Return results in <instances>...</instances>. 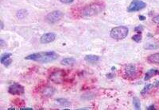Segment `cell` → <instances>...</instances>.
Wrapping results in <instances>:
<instances>
[{"label": "cell", "instance_id": "obj_22", "mask_svg": "<svg viewBox=\"0 0 159 110\" xmlns=\"http://www.w3.org/2000/svg\"><path fill=\"white\" fill-rule=\"evenodd\" d=\"M142 30H143V27L142 26H137L135 28V31L137 33H141L142 32Z\"/></svg>", "mask_w": 159, "mask_h": 110}, {"label": "cell", "instance_id": "obj_24", "mask_svg": "<svg viewBox=\"0 0 159 110\" xmlns=\"http://www.w3.org/2000/svg\"><path fill=\"white\" fill-rule=\"evenodd\" d=\"M11 62H12L11 59H8L7 60H6V61L4 62V64H4L6 67H8V66L11 64Z\"/></svg>", "mask_w": 159, "mask_h": 110}, {"label": "cell", "instance_id": "obj_11", "mask_svg": "<svg viewBox=\"0 0 159 110\" xmlns=\"http://www.w3.org/2000/svg\"><path fill=\"white\" fill-rule=\"evenodd\" d=\"M85 61H87L89 64H95L96 62L99 61L100 57L97 55H88L85 56Z\"/></svg>", "mask_w": 159, "mask_h": 110}, {"label": "cell", "instance_id": "obj_28", "mask_svg": "<svg viewBox=\"0 0 159 110\" xmlns=\"http://www.w3.org/2000/svg\"><path fill=\"white\" fill-rule=\"evenodd\" d=\"M159 86V81H158V82H156L154 84V86H155V87H158Z\"/></svg>", "mask_w": 159, "mask_h": 110}, {"label": "cell", "instance_id": "obj_20", "mask_svg": "<svg viewBox=\"0 0 159 110\" xmlns=\"http://www.w3.org/2000/svg\"><path fill=\"white\" fill-rule=\"evenodd\" d=\"M57 101L58 102L59 104H60L61 105H64V106H68V105H69V102H68L66 99L60 98V99H57Z\"/></svg>", "mask_w": 159, "mask_h": 110}, {"label": "cell", "instance_id": "obj_8", "mask_svg": "<svg viewBox=\"0 0 159 110\" xmlns=\"http://www.w3.org/2000/svg\"><path fill=\"white\" fill-rule=\"evenodd\" d=\"M56 39V34L53 33H48L43 35L41 38V43L42 44H49L53 42Z\"/></svg>", "mask_w": 159, "mask_h": 110}, {"label": "cell", "instance_id": "obj_23", "mask_svg": "<svg viewBox=\"0 0 159 110\" xmlns=\"http://www.w3.org/2000/svg\"><path fill=\"white\" fill-rule=\"evenodd\" d=\"M60 2L62 3H65V4H69V3H72V2L74 1V0H60Z\"/></svg>", "mask_w": 159, "mask_h": 110}, {"label": "cell", "instance_id": "obj_18", "mask_svg": "<svg viewBox=\"0 0 159 110\" xmlns=\"http://www.w3.org/2000/svg\"><path fill=\"white\" fill-rule=\"evenodd\" d=\"M12 55L11 53H4V54H2V56H1V64H4V62L6 60H7L8 59L11 58V56Z\"/></svg>", "mask_w": 159, "mask_h": 110}, {"label": "cell", "instance_id": "obj_7", "mask_svg": "<svg viewBox=\"0 0 159 110\" xmlns=\"http://www.w3.org/2000/svg\"><path fill=\"white\" fill-rule=\"evenodd\" d=\"M64 78V72L62 71H57L51 74L50 80L55 83H61Z\"/></svg>", "mask_w": 159, "mask_h": 110}, {"label": "cell", "instance_id": "obj_25", "mask_svg": "<svg viewBox=\"0 0 159 110\" xmlns=\"http://www.w3.org/2000/svg\"><path fill=\"white\" fill-rule=\"evenodd\" d=\"M153 21H154L156 24H159V16H157V17L154 18V19H153Z\"/></svg>", "mask_w": 159, "mask_h": 110}, {"label": "cell", "instance_id": "obj_14", "mask_svg": "<svg viewBox=\"0 0 159 110\" xmlns=\"http://www.w3.org/2000/svg\"><path fill=\"white\" fill-rule=\"evenodd\" d=\"M76 63V59L72 57H69V58H65L63 59L60 64L62 65H65V66H68V65H72Z\"/></svg>", "mask_w": 159, "mask_h": 110}, {"label": "cell", "instance_id": "obj_16", "mask_svg": "<svg viewBox=\"0 0 159 110\" xmlns=\"http://www.w3.org/2000/svg\"><path fill=\"white\" fill-rule=\"evenodd\" d=\"M133 104L134 106H135V109L138 110L141 109V103H140V101L138 97H134L133 98Z\"/></svg>", "mask_w": 159, "mask_h": 110}, {"label": "cell", "instance_id": "obj_21", "mask_svg": "<svg viewBox=\"0 0 159 110\" xmlns=\"http://www.w3.org/2000/svg\"><path fill=\"white\" fill-rule=\"evenodd\" d=\"M132 40H135V42H140L142 40V36L140 34H136V35L132 37Z\"/></svg>", "mask_w": 159, "mask_h": 110}, {"label": "cell", "instance_id": "obj_29", "mask_svg": "<svg viewBox=\"0 0 159 110\" xmlns=\"http://www.w3.org/2000/svg\"><path fill=\"white\" fill-rule=\"evenodd\" d=\"M147 109H148V110H150V109H154V105H150L149 107H148Z\"/></svg>", "mask_w": 159, "mask_h": 110}, {"label": "cell", "instance_id": "obj_1", "mask_svg": "<svg viewBox=\"0 0 159 110\" xmlns=\"http://www.w3.org/2000/svg\"><path fill=\"white\" fill-rule=\"evenodd\" d=\"M58 58V55L54 52H38V53H34L30 55L26 56L25 59H29V60H34L37 61L42 64L45 63L53 62Z\"/></svg>", "mask_w": 159, "mask_h": 110}, {"label": "cell", "instance_id": "obj_3", "mask_svg": "<svg viewBox=\"0 0 159 110\" xmlns=\"http://www.w3.org/2000/svg\"><path fill=\"white\" fill-rule=\"evenodd\" d=\"M102 10H103V7H102L101 5L92 4L85 7L84 10L82 11V13L83 15H84V16H92V15L99 14Z\"/></svg>", "mask_w": 159, "mask_h": 110}, {"label": "cell", "instance_id": "obj_4", "mask_svg": "<svg viewBox=\"0 0 159 110\" xmlns=\"http://www.w3.org/2000/svg\"><path fill=\"white\" fill-rule=\"evenodd\" d=\"M146 2H144L142 0H133L131 3L127 8V11L128 12H136L139 11L144 9L146 7Z\"/></svg>", "mask_w": 159, "mask_h": 110}, {"label": "cell", "instance_id": "obj_5", "mask_svg": "<svg viewBox=\"0 0 159 110\" xmlns=\"http://www.w3.org/2000/svg\"><path fill=\"white\" fill-rule=\"evenodd\" d=\"M64 16V14L60 10H55L48 14L45 17V19L49 23H56L59 21Z\"/></svg>", "mask_w": 159, "mask_h": 110}, {"label": "cell", "instance_id": "obj_15", "mask_svg": "<svg viewBox=\"0 0 159 110\" xmlns=\"http://www.w3.org/2000/svg\"><path fill=\"white\" fill-rule=\"evenodd\" d=\"M27 15V11L25 10H20L17 12V18L19 19H23Z\"/></svg>", "mask_w": 159, "mask_h": 110}, {"label": "cell", "instance_id": "obj_26", "mask_svg": "<svg viewBox=\"0 0 159 110\" xmlns=\"http://www.w3.org/2000/svg\"><path fill=\"white\" fill-rule=\"evenodd\" d=\"M0 41H1V46L2 47H4L5 46V42H4V40H3L2 39L0 40Z\"/></svg>", "mask_w": 159, "mask_h": 110}, {"label": "cell", "instance_id": "obj_10", "mask_svg": "<svg viewBox=\"0 0 159 110\" xmlns=\"http://www.w3.org/2000/svg\"><path fill=\"white\" fill-rule=\"evenodd\" d=\"M156 74H159V71L157 70V69H154H154H150V70H149L147 72H146L144 80L147 81L149 79H150L152 77L155 76Z\"/></svg>", "mask_w": 159, "mask_h": 110}, {"label": "cell", "instance_id": "obj_31", "mask_svg": "<svg viewBox=\"0 0 159 110\" xmlns=\"http://www.w3.org/2000/svg\"><path fill=\"white\" fill-rule=\"evenodd\" d=\"M3 29V22L2 21H1V29Z\"/></svg>", "mask_w": 159, "mask_h": 110}, {"label": "cell", "instance_id": "obj_2", "mask_svg": "<svg viewBox=\"0 0 159 110\" xmlns=\"http://www.w3.org/2000/svg\"><path fill=\"white\" fill-rule=\"evenodd\" d=\"M128 28L126 26H118L111 30L110 36L114 40H123L128 35Z\"/></svg>", "mask_w": 159, "mask_h": 110}, {"label": "cell", "instance_id": "obj_17", "mask_svg": "<svg viewBox=\"0 0 159 110\" xmlns=\"http://www.w3.org/2000/svg\"><path fill=\"white\" fill-rule=\"evenodd\" d=\"M152 87H154V85H153V84H147L146 86H144V88H143L142 90L141 91V94H142V95H144V94H146V93H147Z\"/></svg>", "mask_w": 159, "mask_h": 110}, {"label": "cell", "instance_id": "obj_9", "mask_svg": "<svg viewBox=\"0 0 159 110\" xmlns=\"http://www.w3.org/2000/svg\"><path fill=\"white\" fill-rule=\"evenodd\" d=\"M126 74L129 77H135L136 75V67L135 65L129 64L126 67Z\"/></svg>", "mask_w": 159, "mask_h": 110}, {"label": "cell", "instance_id": "obj_12", "mask_svg": "<svg viewBox=\"0 0 159 110\" xmlns=\"http://www.w3.org/2000/svg\"><path fill=\"white\" fill-rule=\"evenodd\" d=\"M54 92H55V90H54V89L53 87L47 86L43 90L42 94H43V96H45V97H51V96L53 95Z\"/></svg>", "mask_w": 159, "mask_h": 110}, {"label": "cell", "instance_id": "obj_27", "mask_svg": "<svg viewBox=\"0 0 159 110\" xmlns=\"http://www.w3.org/2000/svg\"><path fill=\"white\" fill-rule=\"evenodd\" d=\"M138 18H139V19H140V20H142V21H143V20H145V19H146V18H145L144 16H142V15H140V16H139Z\"/></svg>", "mask_w": 159, "mask_h": 110}, {"label": "cell", "instance_id": "obj_13", "mask_svg": "<svg viewBox=\"0 0 159 110\" xmlns=\"http://www.w3.org/2000/svg\"><path fill=\"white\" fill-rule=\"evenodd\" d=\"M148 61L151 64H159V53H154L148 57Z\"/></svg>", "mask_w": 159, "mask_h": 110}, {"label": "cell", "instance_id": "obj_19", "mask_svg": "<svg viewBox=\"0 0 159 110\" xmlns=\"http://www.w3.org/2000/svg\"><path fill=\"white\" fill-rule=\"evenodd\" d=\"M158 48V45H154V44H146V45L144 46V48L146 49H149V50H151V49H156Z\"/></svg>", "mask_w": 159, "mask_h": 110}, {"label": "cell", "instance_id": "obj_6", "mask_svg": "<svg viewBox=\"0 0 159 110\" xmlns=\"http://www.w3.org/2000/svg\"><path fill=\"white\" fill-rule=\"evenodd\" d=\"M9 93L13 95H21L24 93V87L18 83H14L9 87Z\"/></svg>", "mask_w": 159, "mask_h": 110}, {"label": "cell", "instance_id": "obj_30", "mask_svg": "<svg viewBox=\"0 0 159 110\" xmlns=\"http://www.w3.org/2000/svg\"><path fill=\"white\" fill-rule=\"evenodd\" d=\"M21 109H30V110H31L32 109L31 108H21Z\"/></svg>", "mask_w": 159, "mask_h": 110}]
</instances>
